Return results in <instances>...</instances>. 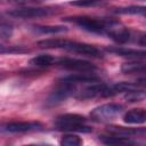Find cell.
<instances>
[{
	"mask_svg": "<svg viewBox=\"0 0 146 146\" xmlns=\"http://www.w3.org/2000/svg\"><path fill=\"white\" fill-rule=\"evenodd\" d=\"M56 65L59 67H63L68 71L73 72H81V73H87V72H94L97 70V66L88 60L83 59H78V58H71V57H60L56 59Z\"/></svg>",
	"mask_w": 146,
	"mask_h": 146,
	"instance_id": "cell-6",
	"label": "cell"
},
{
	"mask_svg": "<svg viewBox=\"0 0 146 146\" xmlns=\"http://www.w3.org/2000/svg\"><path fill=\"white\" fill-rule=\"evenodd\" d=\"M65 22L74 23L75 25L80 26L81 29L96 33V34H106L115 29L119 25L117 21L114 19H107V18H96V17H89V16H74V17H65L63 18Z\"/></svg>",
	"mask_w": 146,
	"mask_h": 146,
	"instance_id": "cell-2",
	"label": "cell"
},
{
	"mask_svg": "<svg viewBox=\"0 0 146 146\" xmlns=\"http://www.w3.org/2000/svg\"><path fill=\"white\" fill-rule=\"evenodd\" d=\"M124 99L128 103H138V102L146 100V91H144V90H136V88L131 89V90L125 92Z\"/></svg>",
	"mask_w": 146,
	"mask_h": 146,
	"instance_id": "cell-18",
	"label": "cell"
},
{
	"mask_svg": "<svg viewBox=\"0 0 146 146\" xmlns=\"http://www.w3.org/2000/svg\"><path fill=\"white\" fill-rule=\"evenodd\" d=\"M137 42L141 46V47H144V48H146V33H144V34H141L139 38H138V40H137Z\"/></svg>",
	"mask_w": 146,
	"mask_h": 146,
	"instance_id": "cell-23",
	"label": "cell"
},
{
	"mask_svg": "<svg viewBox=\"0 0 146 146\" xmlns=\"http://www.w3.org/2000/svg\"><path fill=\"white\" fill-rule=\"evenodd\" d=\"M123 111V106L116 103H107L103 104L96 108H94L90 112V117L95 122L104 123L114 120L116 116H119Z\"/></svg>",
	"mask_w": 146,
	"mask_h": 146,
	"instance_id": "cell-4",
	"label": "cell"
},
{
	"mask_svg": "<svg viewBox=\"0 0 146 146\" xmlns=\"http://www.w3.org/2000/svg\"><path fill=\"white\" fill-rule=\"evenodd\" d=\"M110 133L120 135L124 137H146V129L143 128H123V127H114L111 125L107 128Z\"/></svg>",
	"mask_w": 146,
	"mask_h": 146,
	"instance_id": "cell-10",
	"label": "cell"
},
{
	"mask_svg": "<svg viewBox=\"0 0 146 146\" xmlns=\"http://www.w3.org/2000/svg\"><path fill=\"white\" fill-rule=\"evenodd\" d=\"M87 119L83 115L68 113L59 115L55 120V127L59 131H79V132H89L91 128L86 125Z\"/></svg>",
	"mask_w": 146,
	"mask_h": 146,
	"instance_id": "cell-3",
	"label": "cell"
},
{
	"mask_svg": "<svg viewBox=\"0 0 146 146\" xmlns=\"http://www.w3.org/2000/svg\"><path fill=\"white\" fill-rule=\"evenodd\" d=\"M75 88H76V86L64 82L60 80V83L57 87V89L48 97L47 105L48 106H56V105L63 103L65 99H67L70 96H72L74 94Z\"/></svg>",
	"mask_w": 146,
	"mask_h": 146,
	"instance_id": "cell-8",
	"label": "cell"
},
{
	"mask_svg": "<svg viewBox=\"0 0 146 146\" xmlns=\"http://www.w3.org/2000/svg\"><path fill=\"white\" fill-rule=\"evenodd\" d=\"M107 35L113 41H115L116 43H120V44L127 43L131 38V34H130L129 30H127V29H116V27L111 30L107 33Z\"/></svg>",
	"mask_w": 146,
	"mask_h": 146,
	"instance_id": "cell-13",
	"label": "cell"
},
{
	"mask_svg": "<svg viewBox=\"0 0 146 146\" xmlns=\"http://www.w3.org/2000/svg\"><path fill=\"white\" fill-rule=\"evenodd\" d=\"M43 125L40 122H27V121H14L2 124L1 131L8 133H23L31 131L42 130Z\"/></svg>",
	"mask_w": 146,
	"mask_h": 146,
	"instance_id": "cell-7",
	"label": "cell"
},
{
	"mask_svg": "<svg viewBox=\"0 0 146 146\" xmlns=\"http://www.w3.org/2000/svg\"><path fill=\"white\" fill-rule=\"evenodd\" d=\"M119 15H139L146 17V6H129V7H120L113 10Z\"/></svg>",
	"mask_w": 146,
	"mask_h": 146,
	"instance_id": "cell-17",
	"label": "cell"
},
{
	"mask_svg": "<svg viewBox=\"0 0 146 146\" xmlns=\"http://www.w3.org/2000/svg\"><path fill=\"white\" fill-rule=\"evenodd\" d=\"M82 143L83 140L74 133H66L59 140V144L64 146H79V145H82Z\"/></svg>",
	"mask_w": 146,
	"mask_h": 146,
	"instance_id": "cell-19",
	"label": "cell"
},
{
	"mask_svg": "<svg viewBox=\"0 0 146 146\" xmlns=\"http://www.w3.org/2000/svg\"><path fill=\"white\" fill-rule=\"evenodd\" d=\"M100 143L105 145H127V144H132L129 137L120 136V135H114L110 133L107 136H99Z\"/></svg>",
	"mask_w": 146,
	"mask_h": 146,
	"instance_id": "cell-14",
	"label": "cell"
},
{
	"mask_svg": "<svg viewBox=\"0 0 146 146\" xmlns=\"http://www.w3.org/2000/svg\"><path fill=\"white\" fill-rule=\"evenodd\" d=\"M107 52H111L113 55L124 57L128 59H135V60H140V59H146V50H138V49H132V48H125V47H107L105 48Z\"/></svg>",
	"mask_w": 146,
	"mask_h": 146,
	"instance_id": "cell-9",
	"label": "cell"
},
{
	"mask_svg": "<svg viewBox=\"0 0 146 146\" xmlns=\"http://www.w3.org/2000/svg\"><path fill=\"white\" fill-rule=\"evenodd\" d=\"M121 72L123 74H141L146 73V64L139 60L136 62H128L122 64Z\"/></svg>",
	"mask_w": 146,
	"mask_h": 146,
	"instance_id": "cell-12",
	"label": "cell"
},
{
	"mask_svg": "<svg viewBox=\"0 0 146 146\" xmlns=\"http://www.w3.org/2000/svg\"><path fill=\"white\" fill-rule=\"evenodd\" d=\"M140 1H146V0H140Z\"/></svg>",
	"mask_w": 146,
	"mask_h": 146,
	"instance_id": "cell-25",
	"label": "cell"
},
{
	"mask_svg": "<svg viewBox=\"0 0 146 146\" xmlns=\"http://www.w3.org/2000/svg\"><path fill=\"white\" fill-rule=\"evenodd\" d=\"M102 2L103 0H73L71 1V5L76 7H95Z\"/></svg>",
	"mask_w": 146,
	"mask_h": 146,
	"instance_id": "cell-20",
	"label": "cell"
},
{
	"mask_svg": "<svg viewBox=\"0 0 146 146\" xmlns=\"http://www.w3.org/2000/svg\"><path fill=\"white\" fill-rule=\"evenodd\" d=\"M0 34H1V38L3 40L9 39L11 36V34H13V27L8 23L2 22L1 25H0Z\"/></svg>",
	"mask_w": 146,
	"mask_h": 146,
	"instance_id": "cell-21",
	"label": "cell"
},
{
	"mask_svg": "<svg viewBox=\"0 0 146 146\" xmlns=\"http://www.w3.org/2000/svg\"><path fill=\"white\" fill-rule=\"evenodd\" d=\"M40 48H49V49H63L70 52H74L78 55L91 57V58H102V51L92 44L65 40V39H47L38 42Z\"/></svg>",
	"mask_w": 146,
	"mask_h": 146,
	"instance_id": "cell-1",
	"label": "cell"
},
{
	"mask_svg": "<svg viewBox=\"0 0 146 146\" xmlns=\"http://www.w3.org/2000/svg\"><path fill=\"white\" fill-rule=\"evenodd\" d=\"M123 122L128 124H143L146 123V110L132 108L123 115Z\"/></svg>",
	"mask_w": 146,
	"mask_h": 146,
	"instance_id": "cell-11",
	"label": "cell"
},
{
	"mask_svg": "<svg viewBox=\"0 0 146 146\" xmlns=\"http://www.w3.org/2000/svg\"><path fill=\"white\" fill-rule=\"evenodd\" d=\"M33 30L41 34H60L67 32V27L62 25H35L33 26Z\"/></svg>",
	"mask_w": 146,
	"mask_h": 146,
	"instance_id": "cell-15",
	"label": "cell"
},
{
	"mask_svg": "<svg viewBox=\"0 0 146 146\" xmlns=\"http://www.w3.org/2000/svg\"><path fill=\"white\" fill-rule=\"evenodd\" d=\"M103 1H104V0H103Z\"/></svg>",
	"mask_w": 146,
	"mask_h": 146,
	"instance_id": "cell-26",
	"label": "cell"
},
{
	"mask_svg": "<svg viewBox=\"0 0 146 146\" xmlns=\"http://www.w3.org/2000/svg\"><path fill=\"white\" fill-rule=\"evenodd\" d=\"M55 63H56V59L49 54L38 55L30 60V64L33 66H36V67H47V66L54 65Z\"/></svg>",
	"mask_w": 146,
	"mask_h": 146,
	"instance_id": "cell-16",
	"label": "cell"
},
{
	"mask_svg": "<svg viewBox=\"0 0 146 146\" xmlns=\"http://www.w3.org/2000/svg\"><path fill=\"white\" fill-rule=\"evenodd\" d=\"M58 13V9L50 7H27V8H17L8 11L7 14L15 18H41L55 15Z\"/></svg>",
	"mask_w": 146,
	"mask_h": 146,
	"instance_id": "cell-5",
	"label": "cell"
},
{
	"mask_svg": "<svg viewBox=\"0 0 146 146\" xmlns=\"http://www.w3.org/2000/svg\"><path fill=\"white\" fill-rule=\"evenodd\" d=\"M136 86L138 87H146V76H144V78H140V79H138L136 82Z\"/></svg>",
	"mask_w": 146,
	"mask_h": 146,
	"instance_id": "cell-24",
	"label": "cell"
},
{
	"mask_svg": "<svg viewBox=\"0 0 146 146\" xmlns=\"http://www.w3.org/2000/svg\"><path fill=\"white\" fill-rule=\"evenodd\" d=\"M23 54V52H29V49L26 48H23L22 46L21 47H13V48H8V49H5L3 47L1 48V54Z\"/></svg>",
	"mask_w": 146,
	"mask_h": 146,
	"instance_id": "cell-22",
	"label": "cell"
}]
</instances>
